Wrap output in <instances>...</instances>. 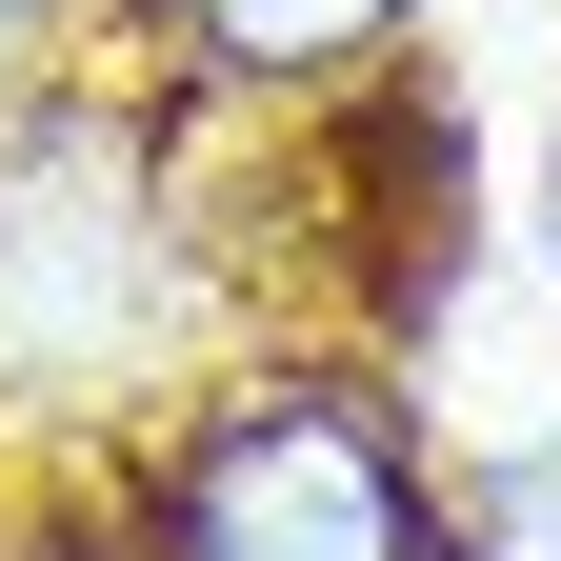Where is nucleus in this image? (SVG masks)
Returning <instances> with one entry per match:
<instances>
[{"label":"nucleus","mask_w":561,"mask_h":561,"mask_svg":"<svg viewBox=\"0 0 561 561\" xmlns=\"http://www.w3.org/2000/svg\"><path fill=\"white\" fill-rule=\"evenodd\" d=\"M181 561H421V481L362 401H321V381H280L241 401L221 442L181 461Z\"/></svg>","instance_id":"1"},{"label":"nucleus","mask_w":561,"mask_h":561,"mask_svg":"<svg viewBox=\"0 0 561 561\" xmlns=\"http://www.w3.org/2000/svg\"><path fill=\"white\" fill-rule=\"evenodd\" d=\"M181 21H201V60H221V81H321V60L401 41V0H181Z\"/></svg>","instance_id":"2"},{"label":"nucleus","mask_w":561,"mask_h":561,"mask_svg":"<svg viewBox=\"0 0 561 561\" xmlns=\"http://www.w3.org/2000/svg\"><path fill=\"white\" fill-rule=\"evenodd\" d=\"M0 21H21V0H0Z\"/></svg>","instance_id":"3"}]
</instances>
